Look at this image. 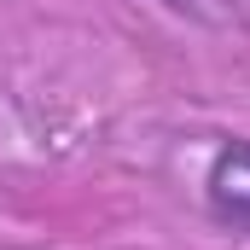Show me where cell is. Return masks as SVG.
Returning a JSON list of instances; mask_svg holds the SVG:
<instances>
[{
  "instance_id": "cell-1",
  "label": "cell",
  "mask_w": 250,
  "mask_h": 250,
  "mask_svg": "<svg viewBox=\"0 0 250 250\" xmlns=\"http://www.w3.org/2000/svg\"><path fill=\"white\" fill-rule=\"evenodd\" d=\"M209 209L233 227H250V146H227L209 163Z\"/></svg>"
}]
</instances>
